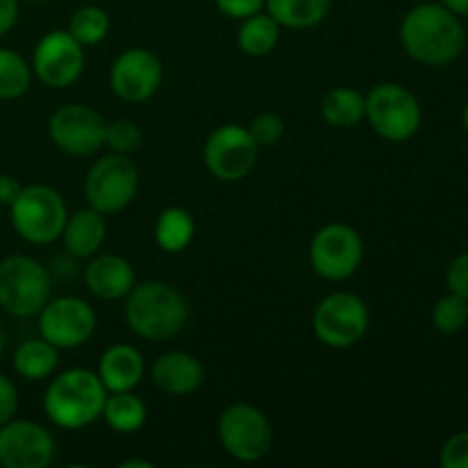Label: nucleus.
<instances>
[{"label":"nucleus","instance_id":"1","mask_svg":"<svg viewBox=\"0 0 468 468\" xmlns=\"http://www.w3.org/2000/svg\"><path fill=\"white\" fill-rule=\"evenodd\" d=\"M402 48L416 62L441 67L460 58L464 48V27L460 16L437 3L416 5L400 26Z\"/></svg>","mask_w":468,"mask_h":468},{"label":"nucleus","instance_id":"2","mask_svg":"<svg viewBox=\"0 0 468 468\" xmlns=\"http://www.w3.org/2000/svg\"><path fill=\"white\" fill-rule=\"evenodd\" d=\"M123 315L135 336L144 341H167L183 332L190 309L186 297L169 283L142 282L126 295Z\"/></svg>","mask_w":468,"mask_h":468},{"label":"nucleus","instance_id":"3","mask_svg":"<svg viewBox=\"0 0 468 468\" xmlns=\"http://www.w3.org/2000/svg\"><path fill=\"white\" fill-rule=\"evenodd\" d=\"M105 398L108 391L94 370L69 368L46 387L44 414L58 428L82 430L101 419Z\"/></svg>","mask_w":468,"mask_h":468},{"label":"nucleus","instance_id":"4","mask_svg":"<svg viewBox=\"0 0 468 468\" xmlns=\"http://www.w3.org/2000/svg\"><path fill=\"white\" fill-rule=\"evenodd\" d=\"M12 227L30 245H50L62 236L69 218L67 204L55 187L23 186L14 204L9 206Z\"/></svg>","mask_w":468,"mask_h":468},{"label":"nucleus","instance_id":"5","mask_svg":"<svg viewBox=\"0 0 468 468\" xmlns=\"http://www.w3.org/2000/svg\"><path fill=\"white\" fill-rule=\"evenodd\" d=\"M50 274L37 259L12 254L0 261V309L14 318H30L50 300Z\"/></svg>","mask_w":468,"mask_h":468},{"label":"nucleus","instance_id":"6","mask_svg":"<svg viewBox=\"0 0 468 468\" xmlns=\"http://www.w3.org/2000/svg\"><path fill=\"white\" fill-rule=\"evenodd\" d=\"M137 190L140 169L123 154H108L99 158L85 178L87 206L103 215H117L128 208Z\"/></svg>","mask_w":468,"mask_h":468},{"label":"nucleus","instance_id":"7","mask_svg":"<svg viewBox=\"0 0 468 468\" xmlns=\"http://www.w3.org/2000/svg\"><path fill=\"white\" fill-rule=\"evenodd\" d=\"M218 434L222 448L233 460L261 462L272 451V425L259 407L250 402H233L219 414Z\"/></svg>","mask_w":468,"mask_h":468},{"label":"nucleus","instance_id":"8","mask_svg":"<svg viewBox=\"0 0 468 468\" xmlns=\"http://www.w3.org/2000/svg\"><path fill=\"white\" fill-rule=\"evenodd\" d=\"M370 327L368 304L355 292L338 291L320 300L314 311V334L332 350H347L366 336Z\"/></svg>","mask_w":468,"mask_h":468},{"label":"nucleus","instance_id":"9","mask_svg":"<svg viewBox=\"0 0 468 468\" xmlns=\"http://www.w3.org/2000/svg\"><path fill=\"white\" fill-rule=\"evenodd\" d=\"M366 119L379 137L407 142L420 128L419 99L396 82H379L366 94Z\"/></svg>","mask_w":468,"mask_h":468},{"label":"nucleus","instance_id":"10","mask_svg":"<svg viewBox=\"0 0 468 468\" xmlns=\"http://www.w3.org/2000/svg\"><path fill=\"white\" fill-rule=\"evenodd\" d=\"M309 261L318 277L327 282H346L361 268L364 240L350 224H324L311 240Z\"/></svg>","mask_w":468,"mask_h":468},{"label":"nucleus","instance_id":"11","mask_svg":"<svg viewBox=\"0 0 468 468\" xmlns=\"http://www.w3.org/2000/svg\"><path fill=\"white\" fill-rule=\"evenodd\" d=\"M256 140L251 137L250 128L238 126V123H224L215 128L204 144V163L206 169L213 174L218 181L236 183L250 176L251 169L259 160Z\"/></svg>","mask_w":468,"mask_h":468},{"label":"nucleus","instance_id":"12","mask_svg":"<svg viewBox=\"0 0 468 468\" xmlns=\"http://www.w3.org/2000/svg\"><path fill=\"white\" fill-rule=\"evenodd\" d=\"M105 119L82 103L62 105L48 119L50 142L73 158H90L105 146Z\"/></svg>","mask_w":468,"mask_h":468},{"label":"nucleus","instance_id":"13","mask_svg":"<svg viewBox=\"0 0 468 468\" xmlns=\"http://www.w3.org/2000/svg\"><path fill=\"white\" fill-rule=\"evenodd\" d=\"M32 76L50 90H67L85 71V46L69 30H50L41 37L32 53Z\"/></svg>","mask_w":468,"mask_h":468},{"label":"nucleus","instance_id":"14","mask_svg":"<svg viewBox=\"0 0 468 468\" xmlns=\"http://www.w3.org/2000/svg\"><path fill=\"white\" fill-rule=\"evenodd\" d=\"M39 334L58 350H76L96 332V314L82 297H55L39 311Z\"/></svg>","mask_w":468,"mask_h":468},{"label":"nucleus","instance_id":"15","mask_svg":"<svg viewBox=\"0 0 468 468\" xmlns=\"http://www.w3.org/2000/svg\"><path fill=\"white\" fill-rule=\"evenodd\" d=\"M55 457V439L37 420L12 419L0 425V466L46 468Z\"/></svg>","mask_w":468,"mask_h":468},{"label":"nucleus","instance_id":"16","mask_svg":"<svg viewBox=\"0 0 468 468\" xmlns=\"http://www.w3.org/2000/svg\"><path fill=\"white\" fill-rule=\"evenodd\" d=\"M163 85V62L149 48H128L110 69V87L126 103H144L154 99Z\"/></svg>","mask_w":468,"mask_h":468},{"label":"nucleus","instance_id":"17","mask_svg":"<svg viewBox=\"0 0 468 468\" xmlns=\"http://www.w3.org/2000/svg\"><path fill=\"white\" fill-rule=\"evenodd\" d=\"M206 370L201 361L190 352H165L151 366V379L155 388L167 396H190L204 384Z\"/></svg>","mask_w":468,"mask_h":468},{"label":"nucleus","instance_id":"18","mask_svg":"<svg viewBox=\"0 0 468 468\" xmlns=\"http://www.w3.org/2000/svg\"><path fill=\"white\" fill-rule=\"evenodd\" d=\"M85 283L99 300H123L137 283L135 268L119 254H94L85 268Z\"/></svg>","mask_w":468,"mask_h":468},{"label":"nucleus","instance_id":"19","mask_svg":"<svg viewBox=\"0 0 468 468\" xmlns=\"http://www.w3.org/2000/svg\"><path fill=\"white\" fill-rule=\"evenodd\" d=\"M96 375L108 393L133 391L144 378V356L128 343H114L101 355Z\"/></svg>","mask_w":468,"mask_h":468},{"label":"nucleus","instance_id":"20","mask_svg":"<svg viewBox=\"0 0 468 468\" xmlns=\"http://www.w3.org/2000/svg\"><path fill=\"white\" fill-rule=\"evenodd\" d=\"M105 236H108L105 215L87 206V208H80L69 215L59 238L64 242V250L71 256H76V259H91L103 247Z\"/></svg>","mask_w":468,"mask_h":468},{"label":"nucleus","instance_id":"21","mask_svg":"<svg viewBox=\"0 0 468 468\" xmlns=\"http://www.w3.org/2000/svg\"><path fill=\"white\" fill-rule=\"evenodd\" d=\"M332 0H265V12L288 30H309L323 23Z\"/></svg>","mask_w":468,"mask_h":468},{"label":"nucleus","instance_id":"22","mask_svg":"<svg viewBox=\"0 0 468 468\" xmlns=\"http://www.w3.org/2000/svg\"><path fill=\"white\" fill-rule=\"evenodd\" d=\"M197 222L190 215V210L181 208V206H169L155 219L154 238L155 245L167 254H178V251L187 250L195 240Z\"/></svg>","mask_w":468,"mask_h":468},{"label":"nucleus","instance_id":"23","mask_svg":"<svg viewBox=\"0 0 468 468\" xmlns=\"http://www.w3.org/2000/svg\"><path fill=\"white\" fill-rule=\"evenodd\" d=\"M14 370L27 382H41L50 378L59 364V350L46 338L23 341L14 352Z\"/></svg>","mask_w":468,"mask_h":468},{"label":"nucleus","instance_id":"24","mask_svg":"<svg viewBox=\"0 0 468 468\" xmlns=\"http://www.w3.org/2000/svg\"><path fill=\"white\" fill-rule=\"evenodd\" d=\"M324 123L334 128H355L366 119V94L355 87H334L320 103Z\"/></svg>","mask_w":468,"mask_h":468},{"label":"nucleus","instance_id":"25","mask_svg":"<svg viewBox=\"0 0 468 468\" xmlns=\"http://www.w3.org/2000/svg\"><path fill=\"white\" fill-rule=\"evenodd\" d=\"M101 419L108 423L110 430L119 434H133L146 423V405L140 396L133 391L108 393Z\"/></svg>","mask_w":468,"mask_h":468},{"label":"nucleus","instance_id":"26","mask_svg":"<svg viewBox=\"0 0 468 468\" xmlns=\"http://www.w3.org/2000/svg\"><path fill=\"white\" fill-rule=\"evenodd\" d=\"M279 35H282V26L268 12H259L254 16L242 18V26L238 30V46L250 58H265L277 48Z\"/></svg>","mask_w":468,"mask_h":468},{"label":"nucleus","instance_id":"27","mask_svg":"<svg viewBox=\"0 0 468 468\" xmlns=\"http://www.w3.org/2000/svg\"><path fill=\"white\" fill-rule=\"evenodd\" d=\"M32 85V67L16 50L0 48V101L21 99Z\"/></svg>","mask_w":468,"mask_h":468},{"label":"nucleus","instance_id":"28","mask_svg":"<svg viewBox=\"0 0 468 468\" xmlns=\"http://www.w3.org/2000/svg\"><path fill=\"white\" fill-rule=\"evenodd\" d=\"M69 35L82 46H96L108 37L110 16L99 5H82L69 21Z\"/></svg>","mask_w":468,"mask_h":468},{"label":"nucleus","instance_id":"29","mask_svg":"<svg viewBox=\"0 0 468 468\" xmlns=\"http://www.w3.org/2000/svg\"><path fill=\"white\" fill-rule=\"evenodd\" d=\"M432 323L439 332L457 334L468 323V300L466 297L451 292V295L439 297L432 311Z\"/></svg>","mask_w":468,"mask_h":468},{"label":"nucleus","instance_id":"30","mask_svg":"<svg viewBox=\"0 0 468 468\" xmlns=\"http://www.w3.org/2000/svg\"><path fill=\"white\" fill-rule=\"evenodd\" d=\"M144 144V133L131 119H114L105 123V146H110L112 154L131 155Z\"/></svg>","mask_w":468,"mask_h":468},{"label":"nucleus","instance_id":"31","mask_svg":"<svg viewBox=\"0 0 468 468\" xmlns=\"http://www.w3.org/2000/svg\"><path fill=\"white\" fill-rule=\"evenodd\" d=\"M247 128H250L251 137H254L259 146H274L286 135V123H283L282 114L277 112L256 114Z\"/></svg>","mask_w":468,"mask_h":468},{"label":"nucleus","instance_id":"32","mask_svg":"<svg viewBox=\"0 0 468 468\" xmlns=\"http://www.w3.org/2000/svg\"><path fill=\"white\" fill-rule=\"evenodd\" d=\"M443 468H468V432H460L441 448Z\"/></svg>","mask_w":468,"mask_h":468},{"label":"nucleus","instance_id":"33","mask_svg":"<svg viewBox=\"0 0 468 468\" xmlns=\"http://www.w3.org/2000/svg\"><path fill=\"white\" fill-rule=\"evenodd\" d=\"M215 5H218V9L224 16L236 18V21L254 16V14L265 9V0H215Z\"/></svg>","mask_w":468,"mask_h":468},{"label":"nucleus","instance_id":"34","mask_svg":"<svg viewBox=\"0 0 468 468\" xmlns=\"http://www.w3.org/2000/svg\"><path fill=\"white\" fill-rule=\"evenodd\" d=\"M18 411V391L9 378L0 373V425L16 419Z\"/></svg>","mask_w":468,"mask_h":468},{"label":"nucleus","instance_id":"35","mask_svg":"<svg viewBox=\"0 0 468 468\" xmlns=\"http://www.w3.org/2000/svg\"><path fill=\"white\" fill-rule=\"evenodd\" d=\"M446 279L451 292H457V295L466 297L468 300V251L452 261L451 268H448Z\"/></svg>","mask_w":468,"mask_h":468},{"label":"nucleus","instance_id":"36","mask_svg":"<svg viewBox=\"0 0 468 468\" xmlns=\"http://www.w3.org/2000/svg\"><path fill=\"white\" fill-rule=\"evenodd\" d=\"M18 3L21 0H0V37L9 35L18 23V12H21Z\"/></svg>","mask_w":468,"mask_h":468},{"label":"nucleus","instance_id":"37","mask_svg":"<svg viewBox=\"0 0 468 468\" xmlns=\"http://www.w3.org/2000/svg\"><path fill=\"white\" fill-rule=\"evenodd\" d=\"M21 190L23 186L16 176H12V174H0V206H12Z\"/></svg>","mask_w":468,"mask_h":468},{"label":"nucleus","instance_id":"38","mask_svg":"<svg viewBox=\"0 0 468 468\" xmlns=\"http://www.w3.org/2000/svg\"><path fill=\"white\" fill-rule=\"evenodd\" d=\"M441 5L457 16H468V0H441Z\"/></svg>","mask_w":468,"mask_h":468},{"label":"nucleus","instance_id":"39","mask_svg":"<svg viewBox=\"0 0 468 468\" xmlns=\"http://www.w3.org/2000/svg\"><path fill=\"white\" fill-rule=\"evenodd\" d=\"M119 466L122 468H154V462L140 460V457H137V460H123Z\"/></svg>","mask_w":468,"mask_h":468},{"label":"nucleus","instance_id":"40","mask_svg":"<svg viewBox=\"0 0 468 468\" xmlns=\"http://www.w3.org/2000/svg\"><path fill=\"white\" fill-rule=\"evenodd\" d=\"M3 350H5V329L3 324H0V355H3Z\"/></svg>","mask_w":468,"mask_h":468},{"label":"nucleus","instance_id":"41","mask_svg":"<svg viewBox=\"0 0 468 468\" xmlns=\"http://www.w3.org/2000/svg\"><path fill=\"white\" fill-rule=\"evenodd\" d=\"M464 128L468 131V105H466V110H464Z\"/></svg>","mask_w":468,"mask_h":468},{"label":"nucleus","instance_id":"42","mask_svg":"<svg viewBox=\"0 0 468 468\" xmlns=\"http://www.w3.org/2000/svg\"><path fill=\"white\" fill-rule=\"evenodd\" d=\"M23 3H46V0H23Z\"/></svg>","mask_w":468,"mask_h":468}]
</instances>
